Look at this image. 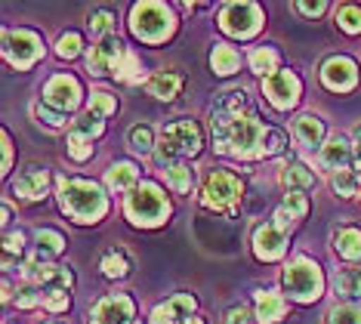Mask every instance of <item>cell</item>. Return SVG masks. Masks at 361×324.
<instances>
[{"mask_svg": "<svg viewBox=\"0 0 361 324\" xmlns=\"http://www.w3.org/2000/svg\"><path fill=\"white\" fill-rule=\"evenodd\" d=\"M352 161V145L346 136H334L322 145V164L334 170H346V164Z\"/></svg>", "mask_w": 361, "mask_h": 324, "instance_id": "cell-18", "label": "cell"}, {"mask_svg": "<svg viewBox=\"0 0 361 324\" xmlns=\"http://www.w3.org/2000/svg\"><path fill=\"white\" fill-rule=\"evenodd\" d=\"M102 127H105L102 118H96V114H90V112L84 114V118H78V121H75V130H78V133H84V136H90V139L99 136Z\"/></svg>", "mask_w": 361, "mask_h": 324, "instance_id": "cell-39", "label": "cell"}, {"mask_svg": "<svg viewBox=\"0 0 361 324\" xmlns=\"http://www.w3.org/2000/svg\"><path fill=\"white\" fill-rule=\"evenodd\" d=\"M266 127L253 118L250 112L241 114H213V139L216 152L241 157V161H257L266 157Z\"/></svg>", "mask_w": 361, "mask_h": 324, "instance_id": "cell-1", "label": "cell"}, {"mask_svg": "<svg viewBox=\"0 0 361 324\" xmlns=\"http://www.w3.org/2000/svg\"><path fill=\"white\" fill-rule=\"evenodd\" d=\"M281 182L290 188V192H302V188L315 186V176L309 173L306 164H287L284 173H281Z\"/></svg>", "mask_w": 361, "mask_h": 324, "instance_id": "cell-24", "label": "cell"}, {"mask_svg": "<svg viewBox=\"0 0 361 324\" xmlns=\"http://www.w3.org/2000/svg\"><path fill=\"white\" fill-rule=\"evenodd\" d=\"M284 152V133H269V148H266V157H272V155H281Z\"/></svg>", "mask_w": 361, "mask_h": 324, "instance_id": "cell-47", "label": "cell"}, {"mask_svg": "<svg viewBox=\"0 0 361 324\" xmlns=\"http://www.w3.org/2000/svg\"><path fill=\"white\" fill-rule=\"evenodd\" d=\"M284 287H287V294H290L293 300H300V303L318 300V296H322V287H324V278H322L318 263H312L309 256L293 260L284 269Z\"/></svg>", "mask_w": 361, "mask_h": 324, "instance_id": "cell-6", "label": "cell"}, {"mask_svg": "<svg viewBox=\"0 0 361 324\" xmlns=\"http://www.w3.org/2000/svg\"><path fill=\"white\" fill-rule=\"evenodd\" d=\"M293 222H297V216H293L290 210H287V207H278V210H275V222H272V226H278L281 232H287V229H293Z\"/></svg>", "mask_w": 361, "mask_h": 324, "instance_id": "cell-45", "label": "cell"}, {"mask_svg": "<svg viewBox=\"0 0 361 324\" xmlns=\"http://www.w3.org/2000/svg\"><path fill=\"white\" fill-rule=\"evenodd\" d=\"M44 102L59 108L62 114L71 112V108H78V102H80V84L75 78H68V74H56L44 90Z\"/></svg>", "mask_w": 361, "mask_h": 324, "instance_id": "cell-11", "label": "cell"}, {"mask_svg": "<svg viewBox=\"0 0 361 324\" xmlns=\"http://www.w3.org/2000/svg\"><path fill=\"white\" fill-rule=\"evenodd\" d=\"M201 148V130L195 121H173L161 130L158 139V161L167 164L173 157H185L195 155Z\"/></svg>", "mask_w": 361, "mask_h": 324, "instance_id": "cell-5", "label": "cell"}, {"mask_svg": "<svg viewBox=\"0 0 361 324\" xmlns=\"http://www.w3.org/2000/svg\"><path fill=\"white\" fill-rule=\"evenodd\" d=\"M183 84H185L183 74H176V71H161V74H154V78H152L145 87H149V93H152L154 99H164V102H170V99L179 96Z\"/></svg>", "mask_w": 361, "mask_h": 324, "instance_id": "cell-19", "label": "cell"}, {"mask_svg": "<svg viewBox=\"0 0 361 324\" xmlns=\"http://www.w3.org/2000/svg\"><path fill=\"white\" fill-rule=\"evenodd\" d=\"M297 10L306 16H322L327 10V4H322V0H318V4H297Z\"/></svg>", "mask_w": 361, "mask_h": 324, "instance_id": "cell-49", "label": "cell"}, {"mask_svg": "<svg viewBox=\"0 0 361 324\" xmlns=\"http://www.w3.org/2000/svg\"><path fill=\"white\" fill-rule=\"evenodd\" d=\"M22 244H25V235H22V232H13V235L4 238V251H6L4 265H6V269H10V263H13V253L22 251Z\"/></svg>", "mask_w": 361, "mask_h": 324, "instance_id": "cell-43", "label": "cell"}, {"mask_svg": "<svg viewBox=\"0 0 361 324\" xmlns=\"http://www.w3.org/2000/svg\"><path fill=\"white\" fill-rule=\"evenodd\" d=\"M44 306L50 312H62V309H68V303H71V296H68V290H62V287H56V290H44Z\"/></svg>", "mask_w": 361, "mask_h": 324, "instance_id": "cell-38", "label": "cell"}, {"mask_svg": "<svg viewBox=\"0 0 361 324\" xmlns=\"http://www.w3.org/2000/svg\"><path fill=\"white\" fill-rule=\"evenodd\" d=\"M358 186H361V182H358V176H355L352 170H336V173H334V188H336V192H340L343 198L358 195Z\"/></svg>", "mask_w": 361, "mask_h": 324, "instance_id": "cell-36", "label": "cell"}, {"mask_svg": "<svg viewBox=\"0 0 361 324\" xmlns=\"http://www.w3.org/2000/svg\"><path fill=\"white\" fill-rule=\"evenodd\" d=\"M219 25H223L226 35L232 37H253L262 25V13L257 4H228L223 13H219Z\"/></svg>", "mask_w": 361, "mask_h": 324, "instance_id": "cell-8", "label": "cell"}, {"mask_svg": "<svg viewBox=\"0 0 361 324\" xmlns=\"http://www.w3.org/2000/svg\"><path fill=\"white\" fill-rule=\"evenodd\" d=\"M44 296L40 294H35L31 287H25V290H19V296H16V303H19V309H31V306H37Z\"/></svg>", "mask_w": 361, "mask_h": 324, "instance_id": "cell-46", "label": "cell"}, {"mask_svg": "<svg viewBox=\"0 0 361 324\" xmlns=\"http://www.w3.org/2000/svg\"><path fill=\"white\" fill-rule=\"evenodd\" d=\"M139 186V173L133 164H114V167L109 170V188L111 192H130V188Z\"/></svg>", "mask_w": 361, "mask_h": 324, "instance_id": "cell-23", "label": "cell"}, {"mask_svg": "<svg viewBox=\"0 0 361 324\" xmlns=\"http://www.w3.org/2000/svg\"><path fill=\"white\" fill-rule=\"evenodd\" d=\"M352 173H355V176H358V182H361V157L355 161V170H352Z\"/></svg>", "mask_w": 361, "mask_h": 324, "instance_id": "cell-52", "label": "cell"}, {"mask_svg": "<svg viewBox=\"0 0 361 324\" xmlns=\"http://www.w3.org/2000/svg\"><path fill=\"white\" fill-rule=\"evenodd\" d=\"M253 251H257L259 260H278L287 251V238L278 226H259L257 235H253Z\"/></svg>", "mask_w": 361, "mask_h": 324, "instance_id": "cell-16", "label": "cell"}, {"mask_svg": "<svg viewBox=\"0 0 361 324\" xmlns=\"http://www.w3.org/2000/svg\"><path fill=\"white\" fill-rule=\"evenodd\" d=\"M133 300L124 294L105 296L93 309V324H133Z\"/></svg>", "mask_w": 361, "mask_h": 324, "instance_id": "cell-13", "label": "cell"}, {"mask_svg": "<svg viewBox=\"0 0 361 324\" xmlns=\"http://www.w3.org/2000/svg\"><path fill=\"white\" fill-rule=\"evenodd\" d=\"M47 186H50L47 170H28L25 176H19L13 182V192L19 198H28V201H37V198L47 195Z\"/></svg>", "mask_w": 361, "mask_h": 324, "instance_id": "cell-17", "label": "cell"}, {"mask_svg": "<svg viewBox=\"0 0 361 324\" xmlns=\"http://www.w3.org/2000/svg\"><path fill=\"white\" fill-rule=\"evenodd\" d=\"M37 247H40V253H62L65 238L53 229H40L37 232Z\"/></svg>", "mask_w": 361, "mask_h": 324, "instance_id": "cell-37", "label": "cell"}, {"mask_svg": "<svg viewBox=\"0 0 361 324\" xmlns=\"http://www.w3.org/2000/svg\"><path fill=\"white\" fill-rule=\"evenodd\" d=\"M284 207L297 216V220H302L306 210H309V201H306V195H302V192H290V195H287V201H284Z\"/></svg>", "mask_w": 361, "mask_h": 324, "instance_id": "cell-44", "label": "cell"}, {"mask_svg": "<svg viewBox=\"0 0 361 324\" xmlns=\"http://www.w3.org/2000/svg\"><path fill=\"white\" fill-rule=\"evenodd\" d=\"M238 62H241V56H238L232 47H226V44H219L216 49H213V56H210V65H213V71L216 74L238 71Z\"/></svg>", "mask_w": 361, "mask_h": 324, "instance_id": "cell-26", "label": "cell"}, {"mask_svg": "<svg viewBox=\"0 0 361 324\" xmlns=\"http://www.w3.org/2000/svg\"><path fill=\"white\" fill-rule=\"evenodd\" d=\"M293 133H297V139L302 145L315 148V145H322V139H324V124L318 121L315 114H302L297 121V127H293Z\"/></svg>", "mask_w": 361, "mask_h": 324, "instance_id": "cell-22", "label": "cell"}, {"mask_svg": "<svg viewBox=\"0 0 361 324\" xmlns=\"http://www.w3.org/2000/svg\"><path fill=\"white\" fill-rule=\"evenodd\" d=\"M130 148H133V152H139V155H149L152 148H158L152 127H145V124H136V127L130 130Z\"/></svg>", "mask_w": 361, "mask_h": 324, "instance_id": "cell-29", "label": "cell"}, {"mask_svg": "<svg viewBox=\"0 0 361 324\" xmlns=\"http://www.w3.org/2000/svg\"><path fill=\"white\" fill-rule=\"evenodd\" d=\"M241 198H244V182L228 170L210 173L207 182H204V192H201L204 207H210V210H216V213H235Z\"/></svg>", "mask_w": 361, "mask_h": 324, "instance_id": "cell-4", "label": "cell"}, {"mask_svg": "<svg viewBox=\"0 0 361 324\" xmlns=\"http://www.w3.org/2000/svg\"><path fill=\"white\" fill-rule=\"evenodd\" d=\"M68 155L75 157V161H87L90 155H93V139L84 136V133H78V130H71V136H68Z\"/></svg>", "mask_w": 361, "mask_h": 324, "instance_id": "cell-30", "label": "cell"}, {"mask_svg": "<svg viewBox=\"0 0 361 324\" xmlns=\"http://www.w3.org/2000/svg\"><path fill=\"white\" fill-rule=\"evenodd\" d=\"M130 28H133L136 37L149 40V44H158V40H164L173 31V13L164 4H139V6H133Z\"/></svg>", "mask_w": 361, "mask_h": 324, "instance_id": "cell-7", "label": "cell"}, {"mask_svg": "<svg viewBox=\"0 0 361 324\" xmlns=\"http://www.w3.org/2000/svg\"><path fill=\"white\" fill-rule=\"evenodd\" d=\"M226 324H250V312L244 309V306H238V309L228 312V321Z\"/></svg>", "mask_w": 361, "mask_h": 324, "instance_id": "cell-48", "label": "cell"}, {"mask_svg": "<svg viewBox=\"0 0 361 324\" xmlns=\"http://www.w3.org/2000/svg\"><path fill=\"white\" fill-rule=\"evenodd\" d=\"M102 272H105L109 278H124L127 272H130L127 256H124V253H118V251L105 253V256H102Z\"/></svg>", "mask_w": 361, "mask_h": 324, "instance_id": "cell-31", "label": "cell"}, {"mask_svg": "<svg viewBox=\"0 0 361 324\" xmlns=\"http://www.w3.org/2000/svg\"><path fill=\"white\" fill-rule=\"evenodd\" d=\"M334 251L346 260H361V232L352 226H343L334 232Z\"/></svg>", "mask_w": 361, "mask_h": 324, "instance_id": "cell-20", "label": "cell"}, {"mask_svg": "<svg viewBox=\"0 0 361 324\" xmlns=\"http://www.w3.org/2000/svg\"><path fill=\"white\" fill-rule=\"evenodd\" d=\"M275 65H278V53L272 47H262V49H253V53H250V68L257 74H262V80L272 78Z\"/></svg>", "mask_w": 361, "mask_h": 324, "instance_id": "cell-28", "label": "cell"}, {"mask_svg": "<svg viewBox=\"0 0 361 324\" xmlns=\"http://www.w3.org/2000/svg\"><path fill=\"white\" fill-rule=\"evenodd\" d=\"M59 201L62 210L75 216L78 222H96L109 210L102 188L90 179H59Z\"/></svg>", "mask_w": 361, "mask_h": 324, "instance_id": "cell-2", "label": "cell"}, {"mask_svg": "<svg viewBox=\"0 0 361 324\" xmlns=\"http://www.w3.org/2000/svg\"><path fill=\"white\" fill-rule=\"evenodd\" d=\"M4 53L16 68H28L40 59V37L28 28L19 31H4Z\"/></svg>", "mask_w": 361, "mask_h": 324, "instance_id": "cell-9", "label": "cell"}, {"mask_svg": "<svg viewBox=\"0 0 361 324\" xmlns=\"http://www.w3.org/2000/svg\"><path fill=\"white\" fill-rule=\"evenodd\" d=\"M111 74L118 80H124V84H139V80H142V68H139V59L133 53H124L118 59V65H114L111 68Z\"/></svg>", "mask_w": 361, "mask_h": 324, "instance_id": "cell-27", "label": "cell"}, {"mask_svg": "<svg viewBox=\"0 0 361 324\" xmlns=\"http://www.w3.org/2000/svg\"><path fill=\"white\" fill-rule=\"evenodd\" d=\"M352 139H355V145L361 148V127H355V133H352Z\"/></svg>", "mask_w": 361, "mask_h": 324, "instance_id": "cell-51", "label": "cell"}, {"mask_svg": "<svg viewBox=\"0 0 361 324\" xmlns=\"http://www.w3.org/2000/svg\"><path fill=\"white\" fill-rule=\"evenodd\" d=\"M336 25H340L343 31H349V35H361V10L358 6H340Z\"/></svg>", "mask_w": 361, "mask_h": 324, "instance_id": "cell-33", "label": "cell"}, {"mask_svg": "<svg viewBox=\"0 0 361 324\" xmlns=\"http://www.w3.org/2000/svg\"><path fill=\"white\" fill-rule=\"evenodd\" d=\"M10 161H13V148H10V136L4 133V170H10Z\"/></svg>", "mask_w": 361, "mask_h": 324, "instance_id": "cell-50", "label": "cell"}, {"mask_svg": "<svg viewBox=\"0 0 361 324\" xmlns=\"http://www.w3.org/2000/svg\"><path fill=\"white\" fill-rule=\"evenodd\" d=\"M192 312H195V296L192 294H176L152 312V324H176V321L183 324L185 318H192Z\"/></svg>", "mask_w": 361, "mask_h": 324, "instance_id": "cell-15", "label": "cell"}, {"mask_svg": "<svg viewBox=\"0 0 361 324\" xmlns=\"http://www.w3.org/2000/svg\"><path fill=\"white\" fill-rule=\"evenodd\" d=\"M124 53H127V49H124V44H121L118 37H111V35H109V37H102L99 44L90 49V56H87V68H90V74H105V71H111Z\"/></svg>", "mask_w": 361, "mask_h": 324, "instance_id": "cell-14", "label": "cell"}, {"mask_svg": "<svg viewBox=\"0 0 361 324\" xmlns=\"http://www.w3.org/2000/svg\"><path fill=\"white\" fill-rule=\"evenodd\" d=\"M327 324H361V309L352 303L334 306L331 315H327Z\"/></svg>", "mask_w": 361, "mask_h": 324, "instance_id": "cell-32", "label": "cell"}, {"mask_svg": "<svg viewBox=\"0 0 361 324\" xmlns=\"http://www.w3.org/2000/svg\"><path fill=\"white\" fill-rule=\"evenodd\" d=\"M287 312V303L278 294H257V315L262 324H275L281 321Z\"/></svg>", "mask_w": 361, "mask_h": 324, "instance_id": "cell-21", "label": "cell"}, {"mask_svg": "<svg viewBox=\"0 0 361 324\" xmlns=\"http://www.w3.org/2000/svg\"><path fill=\"white\" fill-rule=\"evenodd\" d=\"M90 28H93V35H105L109 37V31L114 28V16L109 10H99L90 16Z\"/></svg>", "mask_w": 361, "mask_h": 324, "instance_id": "cell-41", "label": "cell"}, {"mask_svg": "<svg viewBox=\"0 0 361 324\" xmlns=\"http://www.w3.org/2000/svg\"><path fill=\"white\" fill-rule=\"evenodd\" d=\"M262 93L275 108H290L300 99V78L293 71H275L272 78L262 80Z\"/></svg>", "mask_w": 361, "mask_h": 324, "instance_id": "cell-10", "label": "cell"}, {"mask_svg": "<svg viewBox=\"0 0 361 324\" xmlns=\"http://www.w3.org/2000/svg\"><path fill=\"white\" fill-rule=\"evenodd\" d=\"M167 182L176 188V192H188L192 188V170L185 164H170L167 167Z\"/></svg>", "mask_w": 361, "mask_h": 324, "instance_id": "cell-35", "label": "cell"}, {"mask_svg": "<svg viewBox=\"0 0 361 324\" xmlns=\"http://www.w3.org/2000/svg\"><path fill=\"white\" fill-rule=\"evenodd\" d=\"M322 80H324L327 90H336V93H349V90L358 84V68H355V62H352V59H346V56H334V59L324 62Z\"/></svg>", "mask_w": 361, "mask_h": 324, "instance_id": "cell-12", "label": "cell"}, {"mask_svg": "<svg viewBox=\"0 0 361 324\" xmlns=\"http://www.w3.org/2000/svg\"><path fill=\"white\" fill-rule=\"evenodd\" d=\"M35 114H37V118L44 121V124H50V127H62V124H65V114L59 112V108L47 105V102H37V105H35Z\"/></svg>", "mask_w": 361, "mask_h": 324, "instance_id": "cell-40", "label": "cell"}, {"mask_svg": "<svg viewBox=\"0 0 361 324\" xmlns=\"http://www.w3.org/2000/svg\"><path fill=\"white\" fill-rule=\"evenodd\" d=\"M183 324H204V321H201V318H185Z\"/></svg>", "mask_w": 361, "mask_h": 324, "instance_id": "cell-53", "label": "cell"}, {"mask_svg": "<svg viewBox=\"0 0 361 324\" xmlns=\"http://www.w3.org/2000/svg\"><path fill=\"white\" fill-rule=\"evenodd\" d=\"M124 213L130 216V222H136V226H161L170 213V204L154 182H139L133 192L127 195Z\"/></svg>", "mask_w": 361, "mask_h": 324, "instance_id": "cell-3", "label": "cell"}, {"mask_svg": "<svg viewBox=\"0 0 361 324\" xmlns=\"http://www.w3.org/2000/svg\"><path fill=\"white\" fill-rule=\"evenodd\" d=\"M59 56L62 59H75V56L80 53V35H75V31H71V35H62V40H59Z\"/></svg>", "mask_w": 361, "mask_h": 324, "instance_id": "cell-42", "label": "cell"}, {"mask_svg": "<svg viewBox=\"0 0 361 324\" xmlns=\"http://www.w3.org/2000/svg\"><path fill=\"white\" fill-rule=\"evenodd\" d=\"M336 294L340 296H349V300H358L361 296V269H343L334 281Z\"/></svg>", "mask_w": 361, "mask_h": 324, "instance_id": "cell-25", "label": "cell"}, {"mask_svg": "<svg viewBox=\"0 0 361 324\" xmlns=\"http://www.w3.org/2000/svg\"><path fill=\"white\" fill-rule=\"evenodd\" d=\"M114 108H118V102H114V99L105 93V90H96V93L90 96V108H87V112L96 114V118H109Z\"/></svg>", "mask_w": 361, "mask_h": 324, "instance_id": "cell-34", "label": "cell"}]
</instances>
